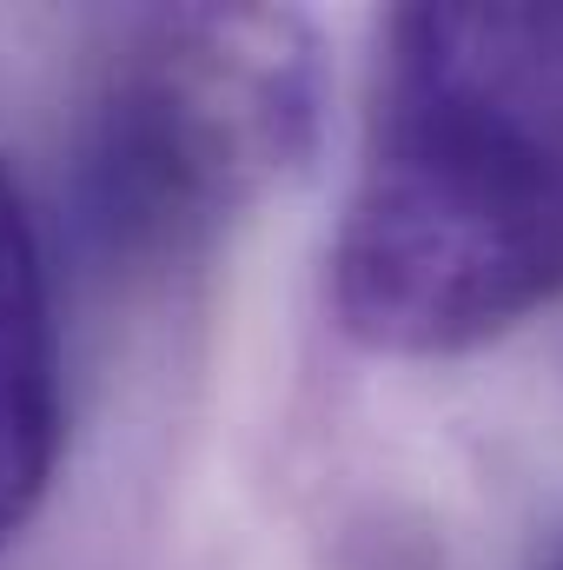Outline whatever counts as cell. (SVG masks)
<instances>
[{"label":"cell","instance_id":"3957f363","mask_svg":"<svg viewBox=\"0 0 563 570\" xmlns=\"http://www.w3.org/2000/svg\"><path fill=\"white\" fill-rule=\"evenodd\" d=\"M60 458V345L33 219L0 166V544L40 511Z\"/></svg>","mask_w":563,"mask_h":570},{"label":"cell","instance_id":"7a4b0ae2","mask_svg":"<svg viewBox=\"0 0 563 570\" xmlns=\"http://www.w3.org/2000/svg\"><path fill=\"white\" fill-rule=\"evenodd\" d=\"M318 114L325 67L305 20L266 7L152 13L80 127L87 233L120 266L192 259L312 159Z\"/></svg>","mask_w":563,"mask_h":570},{"label":"cell","instance_id":"277c9868","mask_svg":"<svg viewBox=\"0 0 563 570\" xmlns=\"http://www.w3.org/2000/svg\"><path fill=\"white\" fill-rule=\"evenodd\" d=\"M551 570H563V558H557V564H551Z\"/></svg>","mask_w":563,"mask_h":570},{"label":"cell","instance_id":"6da1fadb","mask_svg":"<svg viewBox=\"0 0 563 570\" xmlns=\"http://www.w3.org/2000/svg\"><path fill=\"white\" fill-rule=\"evenodd\" d=\"M563 298V0L385 20L332 239V318L385 358H451Z\"/></svg>","mask_w":563,"mask_h":570}]
</instances>
